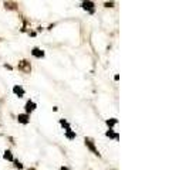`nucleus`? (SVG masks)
Returning <instances> with one entry per match:
<instances>
[{"instance_id": "f257e3e1", "label": "nucleus", "mask_w": 189, "mask_h": 170, "mask_svg": "<svg viewBox=\"0 0 189 170\" xmlns=\"http://www.w3.org/2000/svg\"><path fill=\"white\" fill-rule=\"evenodd\" d=\"M34 109H36V104H34V102H27V105H26V111H27V112H31V111H34Z\"/></svg>"}, {"instance_id": "f03ea898", "label": "nucleus", "mask_w": 189, "mask_h": 170, "mask_svg": "<svg viewBox=\"0 0 189 170\" xmlns=\"http://www.w3.org/2000/svg\"><path fill=\"white\" fill-rule=\"evenodd\" d=\"M85 145L88 146V147H90V149L93 150V152H94L95 154H98V152H97V149H95V147H94V145H93V142H91L90 139H85Z\"/></svg>"}, {"instance_id": "7ed1b4c3", "label": "nucleus", "mask_w": 189, "mask_h": 170, "mask_svg": "<svg viewBox=\"0 0 189 170\" xmlns=\"http://www.w3.org/2000/svg\"><path fill=\"white\" fill-rule=\"evenodd\" d=\"M17 119H19V122H20V123H27V122H29V116H27V115H19V118H17Z\"/></svg>"}, {"instance_id": "20e7f679", "label": "nucleus", "mask_w": 189, "mask_h": 170, "mask_svg": "<svg viewBox=\"0 0 189 170\" xmlns=\"http://www.w3.org/2000/svg\"><path fill=\"white\" fill-rule=\"evenodd\" d=\"M33 55H34V57H37V58H40V57H43V55H44V53H43L41 50H38V48H34V50H33Z\"/></svg>"}, {"instance_id": "39448f33", "label": "nucleus", "mask_w": 189, "mask_h": 170, "mask_svg": "<svg viewBox=\"0 0 189 170\" xmlns=\"http://www.w3.org/2000/svg\"><path fill=\"white\" fill-rule=\"evenodd\" d=\"M13 92H14V94H17V95H20V96L24 94L23 88H20V87H14V88H13Z\"/></svg>"}, {"instance_id": "423d86ee", "label": "nucleus", "mask_w": 189, "mask_h": 170, "mask_svg": "<svg viewBox=\"0 0 189 170\" xmlns=\"http://www.w3.org/2000/svg\"><path fill=\"white\" fill-rule=\"evenodd\" d=\"M93 6H94V4L91 3V2H85V3H84V6H82V7L85 9V10H87V9H88L90 12H93Z\"/></svg>"}, {"instance_id": "0eeeda50", "label": "nucleus", "mask_w": 189, "mask_h": 170, "mask_svg": "<svg viewBox=\"0 0 189 170\" xmlns=\"http://www.w3.org/2000/svg\"><path fill=\"white\" fill-rule=\"evenodd\" d=\"M4 159H7V160H13V156H12V152H4Z\"/></svg>"}, {"instance_id": "6e6552de", "label": "nucleus", "mask_w": 189, "mask_h": 170, "mask_svg": "<svg viewBox=\"0 0 189 170\" xmlns=\"http://www.w3.org/2000/svg\"><path fill=\"white\" fill-rule=\"evenodd\" d=\"M107 136H110V137H115V139H118V136H117V135H114V133H112L111 130H108V132H107Z\"/></svg>"}, {"instance_id": "1a4fd4ad", "label": "nucleus", "mask_w": 189, "mask_h": 170, "mask_svg": "<svg viewBox=\"0 0 189 170\" xmlns=\"http://www.w3.org/2000/svg\"><path fill=\"white\" fill-rule=\"evenodd\" d=\"M74 136H75V135L73 132H70V129H68V132H67V137H70V139H71V137H74Z\"/></svg>"}, {"instance_id": "9d476101", "label": "nucleus", "mask_w": 189, "mask_h": 170, "mask_svg": "<svg viewBox=\"0 0 189 170\" xmlns=\"http://www.w3.org/2000/svg\"><path fill=\"white\" fill-rule=\"evenodd\" d=\"M115 122H117V120H115V119H112V120H107V123L110 125V126H112V125H114Z\"/></svg>"}, {"instance_id": "9b49d317", "label": "nucleus", "mask_w": 189, "mask_h": 170, "mask_svg": "<svg viewBox=\"0 0 189 170\" xmlns=\"http://www.w3.org/2000/svg\"><path fill=\"white\" fill-rule=\"evenodd\" d=\"M16 167H17V169H21V167H23V166H21V165H20V163H19V162H16Z\"/></svg>"}]
</instances>
